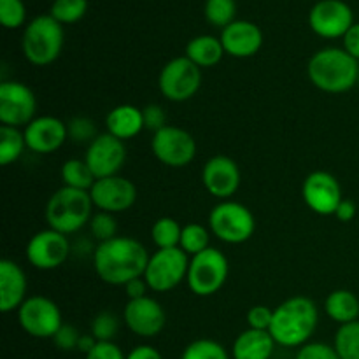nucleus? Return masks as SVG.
Listing matches in <instances>:
<instances>
[{
  "label": "nucleus",
  "instance_id": "f03ea898",
  "mask_svg": "<svg viewBox=\"0 0 359 359\" xmlns=\"http://www.w3.org/2000/svg\"><path fill=\"white\" fill-rule=\"evenodd\" d=\"M318 305L307 297H293L273 309V319L269 332L277 346L293 349L309 344L318 328Z\"/></svg>",
  "mask_w": 359,
  "mask_h": 359
},
{
  "label": "nucleus",
  "instance_id": "37998d69",
  "mask_svg": "<svg viewBox=\"0 0 359 359\" xmlns=\"http://www.w3.org/2000/svg\"><path fill=\"white\" fill-rule=\"evenodd\" d=\"M86 359H126L121 347L114 342H98Z\"/></svg>",
  "mask_w": 359,
  "mask_h": 359
},
{
  "label": "nucleus",
  "instance_id": "f8f14e48",
  "mask_svg": "<svg viewBox=\"0 0 359 359\" xmlns=\"http://www.w3.org/2000/svg\"><path fill=\"white\" fill-rule=\"evenodd\" d=\"M37 98L27 84L6 81L0 84V123L13 128L27 126L35 119Z\"/></svg>",
  "mask_w": 359,
  "mask_h": 359
},
{
  "label": "nucleus",
  "instance_id": "c9c22d12",
  "mask_svg": "<svg viewBox=\"0 0 359 359\" xmlns=\"http://www.w3.org/2000/svg\"><path fill=\"white\" fill-rule=\"evenodd\" d=\"M90 233L98 244L118 237V223H116L114 214L102 212V210L93 214L90 219Z\"/></svg>",
  "mask_w": 359,
  "mask_h": 359
},
{
  "label": "nucleus",
  "instance_id": "ddd939ff",
  "mask_svg": "<svg viewBox=\"0 0 359 359\" xmlns=\"http://www.w3.org/2000/svg\"><path fill=\"white\" fill-rule=\"evenodd\" d=\"M304 202L312 212L319 216H335L342 202V188L335 175L330 172H312L307 175L302 186Z\"/></svg>",
  "mask_w": 359,
  "mask_h": 359
},
{
  "label": "nucleus",
  "instance_id": "4be33fe9",
  "mask_svg": "<svg viewBox=\"0 0 359 359\" xmlns=\"http://www.w3.org/2000/svg\"><path fill=\"white\" fill-rule=\"evenodd\" d=\"M27 276L18 263L0 262V311L4 314L18 311L27 300Z\"/></svg>",
  "mask_w": 359,
  "mask_h": 359
},
{
  "label": "nucleus",
  "instance_id": "5701e85b",
  "mask_svg": "<svg viewBox=\"0 0 359 359\" xmlns=\"http://www.w3.org/2000/svg\"><path fill=\"white\" fill-rule=\"evenodd\" d=\"M276 340L270 332L248 328L235 339L231 346L233 359H270L276 351Z\"/></svg>",
  "mask_w": 359,
  "mask_h": 359
},
{
  "label": "nucleus",
  "instance_id": "09e8293b",
  "mask_svg": "<svg viewBox=\"0 0 359 359\" xmlns=\"http://www.w3.org/2000/svg\"><path fill=\"white\" fill-rule=\"evenodd\" d=\"M97 344H98V340L95 339L91 333H88V335H81L79 344H77V351H79V353H83L84 356H86V354H90L91 351L95 349V346H97Z\"/></svg>",
  "mask_w": 359,
  "mask_h": 359
},
{
  "label": "nucleus",
  "instance_id": "b1692460",
  "mask_svg": "<svg viewBox=\"0 0 359 359\" xmlns=\"http://www.w3.org/2000/svg\"><path fill=\"white\" fill-rule=\"evenodd\" d=\"M105 128H107V133L123 140V142L133 139L144 130L142 109L130 104L118 105L112 111H109L107 118H105Z\"/></svg>",
  "mask_w": 359,
  "mask_h": 359
},
{
  "label": "nucleus",
  "instance_id": "9d476101",
  "mask_svg": "<svg viewBox=\"0 0 359 359\" xmlns=\"http://www.w3.org/2000/svg\"><path fill=\"white\" fill-rule=\"evenodd\" d=\"M21 330L34 339H53L63 326L60 307L46 297H28L18 309Z\"/></svg>",
  "mask_w": 359,
  "mask_h": 359
},
{
  "label": "nucleus",
  "instance_id": "49530a36",
  "mask_svg": "<svg viewBox=\"0 0 359 359\" xmlns=\"http://www.w3.org/2000/svg\"><path fill=\"white\" fill-rule=\"evenodd\" d=\"M126 359H163V356L160 354V351L154 349L153 346H137L126 354Z\"/></svg>",
  "mask_w": 359,
  "mask_h": 359
},
{
  "label": "nucleus",
  "instance_id": "a18cd8bd",
  "mask_svg": "<svg viewBox=\"0 0 359 359\" xmlns=\"http://www.w3.org/2000/svg\"><path fill=\"white\" fill-rule=\"evenodd\" d=\"M147 290H149V286H147V283H146V279H144V277H139V279L130 280V283L125 286L126 297H128L130 300H139V298L147 297V294H146Z\"/></svg>",
  "mask_w": 359,
  "mask_h": 359
},
{
  "label": "nucleus",
  "instance_id": "473e14b6",
  "mask_svg": "<svg viewBox=\"0 0 359 359\" xmlns=\"http://www.w3.org/2000/svg\"><path fill=\"white\" fill-rule=\"evenodd\" d=\"M181 359H230V354L216 340L200 339L182 351Z\"/></svg>",
  "mask_w": 359,
  "mask_h": 359
},
{
  "label": "nucleus",
  "instance_id": "6e6552de",
  "mask_svg": "<svg viewBox=\"0 0 359 359\" xmlns=\"http://www.w3.org/2000/svg\"><path fill=\"white\" fill-rule=\"evenodd\" d=\"M189 269V258L181 248L158 249L149 256L144 279L154 293H167L177 287L186 279Z\"/></svg>",
  "mask_w": 359,
  "mask_h": 359
},
{
  "label": "nucleus",
  "instance_id": "6ab92c4d",
  "mask_svg": "<svg viewBox=\"0 0 359 359\" xmlns=\"http://www.w3.org/2000/svg\"><path fill=\"white\" fill-rule=\"evenodd\" d=\"M241 168L231 158L212 156L202 170V182L207 191L219 200H230L241 188Z\"/></svg>",
  "mask_w": 359,
  "mask_h": 359
},
{
  "label": "nucleus",
  "instance_id": "f3484780",
  "mask_svg": "<svg viewBox=\"0 0 359 359\" xmlns=\"http://www.w3.org/2000/svg\"><path fill=\"white\" fill-rule=\"evenodd\" d=\"M93 205L102 212L119 214L128 210L137 200V188L130 179L121 175L97 179L90 189Z\"/></svg>",
  "mask_w": 359,
  "mask_h": 359
},
{
  "label": "nucleus",
  "instance_id": "e433bc0d",
  "mask_svg": "<svg viewBox=\"0 0 359 359\" xmlns=\"http://www.w3.org/2000/svg\"><path fill=\"white\" fill-rule=\"evenodd\" d=\"M119 332V319L112 312H98L91 321V335L98 342H112Z\"/></svg>",
  "mask_w": 359,
  "mask_h": 359
},
{
  "label": "nucleus",
  "instance_id": "1a4fd4ad",
  "mask_svg": "<svg viewBox=\"0 0 359 359\" xmlns=\"http://www.w3.org/2000/svg\"><path fill=\"white\" fill-rule=\"evenodd\" d=\"M158 86L167 100L186 102L202 86V70L188 56H179L161 69Z\"/></svg>",
  "mask_w": 359,
  "mask_h": 359
},
{
  "label": "nucleus",
  "instance_id": "f704fd0d",
  "mask_svg": "<svg viewBox=\"0 0 359 359\" xmlns=\"http://www.w3.org/2000/svg\"><path fill=\"white\" fill-rule=\"evenodd\" d=\"M67 132L69 139L76 144H88L90 146L100 133H98L97 125L88 116H76L67 123Z\"/></svg>",
  "mask_w": 359,
  "mask_h": 359
},
{
  "label": "nucleus",
  "instance_id": "a878e982",
  "mask_svg": "<svg viewBox=\"0 0 359 359\" xmlns=\"http://www.w3.org/2000/svg\"><path fill=\"white\" fill-rule=\"evenodd\" d=\"M223 55L224 48L221 44V39L212 37V35H198L186 46V56L200 69L217 65Z\"/></svg>",
  "mask_w": 359,
  "mask_h": 359
},
{
  "label": "nucleus",
  "instance_id": "7c9ffc66",
  "mask_svg": "<svg viewBox=\"0 0 359 359\" xmlns=\"http://www.w3.org/2000/svg\"><path fill=\"white\" fill-rule=\"evenodd\" d=\"M179 248L186 252L188 256H196L200 252L207 251L210 248V233L205 226L196 223H189L182 226L181 233V244Z\"/></svg>",
  "mask_w": 359,
  "mask_h": 359
},
{
  "label": "nucleus",
  "instance_id": "aec40b11",
  "mask_svg": "<svg viewBox=\"0 0 359 359\" xmlns=\"http://www.w3.org/2000/svg\"><path fill=\"white\" fill-rule=\"evenodd\" d=\"M25 142L30 151L37 154H51L58 151L69 139L67 123L55 116H41L28 123L23 130Z\"/></svg>",
  "mask_w": 359,
  "mask_h": 359
},
{
  "label": "nucleus",
  "instance_id": "2eb2a0df",
  "mask_svg": "<svg viewBox=\"0 0 359 359\" xmlns=\"http://www.w3.org/2000/svg\"><path fill=\"white\" fill-rule=\"evenodd\" d=\"M309 25L319 37H344L354 25L353 9L344 0H321L309 13Z\"/></svg>",
  "mask_w": 359,
  "mask_h": 359
},
{
  "label": "nucleus",
  "instance_id": "72a5a7b5",
  "mask_svg": "<svg viewBox=\"0 0 359 359\" xmlns=\"http://www.w3.org/2000/svg\"><path fill=\"white\" fill-rule=\"evenodd\" d=\"M88 0H55L51 6V16L58 23H77L86 14Z\"/></svg>",
  "mask_w": 359,
  "mask_h": 359
},
{
  "label": "nucleus",
  "instance_id": "20e7f679",
  "mask_svg": "<svg viewBox=\"0 0 359 359\" xmlns=\"http://www.w3.org/2000/svg\"><path fill=\"white\" fill-rule=\"evenodd\" d=\"M90 191L74 188H60L51 195L46 205V221L51 230L63 235H72L90 224L93 210Z\"/></svg>",
  "mask_w": 359,
  "mask_h": 359
},
{
  "label": "nucleus",
  "instance_id": "bb28decb",
  "mask_svg": "<svg viewBox=\"0 0 359 359\" xmlns=\"http://www.w3.org/2000/svg\"><path fill=\"white\" fill-rule=\"evenodd\" d=\"M62 181L67 188L90 191L97 177L84 160H67L62 167Z\"/></svg>",
  "mask_w": 359,
  "mask_h": 359
},
{
  "label": "nucleus",
  "instance_id": "0eeeda50",
  "mask_svg": "<svg viewBox=\"0 0 359 359\" xmlns=\"http://www.w3.org/2000/svg\"><path fill=\"white\" fill-rule=\"evenodd\" d=\"M228 270L226 256L219 249L209 248L189 259L186 283L196 297H212L226 283Z\"/></svg>",
  "mask_w": 359,
  "mask_h": 359
},
{
  "label": "nucleus",
  "instance_id": "4468645a",
  "mask_svg": "<svg viewBox=\"0 0 359 359\" xmlns=\"http://www.w3.org/2000/svg\"><path fill=\"white\" fill-rule=\"evenodd\" d=\"M70 255V242L60 231H37L27 244V259L37 270H55L67 262Z\"/></svg>",
  "mask_w": 359,
  "mask_h": 359
},
{
  "label": "nucleus",
  "instance_id": "39448f33",
  "mask_svg": "<svg viewBox=\"0 0 359 359\" xmlns=\"http://www.w3.org/2000/svg\"><path fill=\"white\" fill-rule=\"evenodd\" d=\"M63 27L51 14L34 18L21 39L23 55L32 65L44 67L55 62L63 48Z\"/></svg>",
  "mask_w": 359,
  "mask_h": 359
},
{
  "label": "nucleus",
  "instance_id": "cd10ccee",
  "mask_svg": "<svg viewBox=\"0 0 359 359\" xmlns=\"http://www.w3.org/2000/svg\"><path fill=\"white\" fill-rule=\"evenodd\" d=\"M25 147H27V142H25L23 132L13 126H0V165L2 167L20 160Z\"/></svg>",
  "mask_w": 359,
  "mask_h": 359
},
{
  "label": "nucleus",
  "instance_id": "c03bdc74",
  "mask_svg": "<svg viewBox=\"0 0 359 359\" xmlns=\"http://www.w3.org/2000/svg\"><path fill=\"white\" fill-rule=\"evenodd\" d=\"M344 49L359 62V23H354L344 35Z\"/></svg>",
  "mask_w": 359,
  "mask_h": 359
},
{
  "label": "nucleus",
  "instance_id": "a211bd4d",
  "mask_svg": "<svg viewBox=\"0 0 359 359\" xmlns=\"http://www.w3.org/2000/svg\"><path fill=\"white\" fill-rule=\"evenodd\" d=\"M123 321L126 323V328L137 337L154 339L163 332L167 325V314L160 302L151 297H144L139 300H130L126 304Z\"/></svg>",
  "mask_w": 359,
  "mask_h": 359
},
{
  "label": "nucleus",
  "instance_id": "8fccbe9b",
  "mask_svg": "<svg viewBox=\"0 0 359 359\" xmlns=\"http://www.w3.org/2000/svg\"><path fill=\"white\" fill-rule=\"evenodd\" d=\"M358 86H359V79H358Z\"/></svg>",
  "mask_w": 359,
  "mask_h": 359
},
{
  "label": "nucleus",
  "instance_id": "2f4dec72",
  "mask_svg": "<svg viewBox=\"0 0 359 359\" xmlns=\"http://www.w3.org/2000/svg\"><path fill=\"white\" fill-rule=\"evenodd\" d=\"M235 14H237L235 0H207L205 2V20L214 27L226 28L235 21Z\"/></svg>",
  "mask_w": 359,
  "mask_h": 359
},
{
  "label": "nucleus",
  "instance_id": "423d86ee",
  "mask_svg": "<svg viewBox=\"0 0 359 359\" xmlns=\"http://www.w3.org/2000/svg\"><path fill=\"white\" fill-rule=\"evenodd\" d=\"M210 233L224 244H244L255 235L256 221L251 210L233 200H223L209 214Z\"/></svg>",
  "mask_w": 359,
  "mask_h": 359
},
{
  "label": "nucleus",
  "instance_id": "c756f323",
  "mask_svg": "<svg viewBox=\"0 0 359 359\" xmlns=\"http://www.w3.org/2000/svg\"><path fill=\"white\" fill-rule=\"evenodd\" d=\"M182 226L174 217H160L151 228V238L158 249L179 248Z\"/></svg>",
  "mask_w": 359,
  "mask_h": 359
},
{
  "label": "nucleus",
  "instance_id": "393cba45",
  "mask_svg": "<svg viewBox=\"0 0 359 359\" xmlns=\"http://www.w3.org/2000/svg\"><path fill=\"white\" fill-rule=\"evenodd\" d=\"M325 312L332 321L340 326L359 319V300L349 290H335L325 302Z\"/></svg>",
  "mask_w": 359,
  "mask_h": 359
},
{
  "label": "nucleus",
  "instance_id": "79ce46f5",
  "mask_svg": "<svg viewBox=\"0 0 359 359\" xmlns=\"http://www.w3.org/2000/svg\"><path fill=\"white\" fill-rule=\"evenodd\" d=\"M273 311H270L265 305H255L249 309L248 312V325L252 330H262V332H269L270 325H272Z\"/></svg>",
  "mask_w": 359,
  "mask_h": 359
},
{
  "label": "nucleus",
  "instance_id": "4c0bfd02",
  "mask_svg": "<svg viewBox=\"0 0 359 359\" xmlns=\"http://www.w3.org/2000/svg\"><path fill=\"white\" fill-rule=\"evenodd\" d=\"M27 20V9L21 0H0V23L6 28H20Z\"/></svg>",
  "mask_w": 359,
  "mask_h": 359
},
{
  "label": "nucleus",
  "instance_id": "f257e3e1",
  "mask_svg": "<svg viewBox=\"0 0 359 359\" xmlns=\"http://www.w3.org/2000/svg\"><path fill=\"white\" fill-rule=\"evenodd\" d=\"M149 255L137 238L114 237L93 251V266L98 279L111 286L125 287L130 280L144 277Z\"/></svg>",
  "mask_w": 359,
  "mask_h": 359
},
{
  "label": "nucleus",
  "instance_id": "412c9836",
  "mask_svg": "<svg viewBox=\"0 0 359 359\" xmlns=\"http://www.w3.org/2000/svg\"><path fill=\"white\" fill-rule=\"evenodd\" d=\"M221 44L224 53L233 58H249L259 51L263 44V34L258 25L245 20H235L233 23L223 28Z\"/></svg>",
  "mask_w": 359,
  "mask_h": 359
},
{
  "label": "nucleus",
  "instance_id": "ea45409f",
  "mask_svg": "<svg viewBox=\"0 0 359 359\" xmlns=\"http://www.w3.org/2000/svg\"><path fill=\"white\" fill-rule=\"evenodd\" d=\"M144 116V128L149 132L156 133L163 130L167 125V114H165L163 107L158 104H149L142 109Z\"/></svg>",
  "mask_w": 359,
  "mask_h": 359
},
{
  "label": "nucleus",
  "instance_id": "7ed1b4c3",
  "mask_svg": "<svg viewBox=\"0 0 359 359\" xmlns=\"http://www.w3.org/2000/svg\"><path fill=\"white\" fill-rule=\"evenodd\" d=\"M311 83L326 93H346L358 84L359 62L346 49L325 48L307 65Z\"/></svg>",
  "mask_w": 359,
  "mask_h": 359
},
{
  "label": "nucleus",
  "instance_id": "a19ab883",
  "mask_svg": "<svg viewBox=\"0 0 359 359\" xmlns=\"http://www.w3.org/2000/svg\"><path fill=\"white\" fill-rule=\"evenodd\" d=\"M81 335L83 333H79V330L76 326L63 325L51 340L60 351H65L67 353V351H77V344H79Z\"/></svg>",
  "mask_w": 359,
  "mask_h": 359
},
{
  "label": "nucleus",
  "instance_id": "dca6fc26",
  "mask_svg": "<svg viewBox=\"0 0 359 359\" xmlns=\"http://www.w3.org/2000/svg\"><path fill=\"white\" fill-rule=\"evenodd\" d=\"M84 161L97 179L118 175L126 161V146L111 133H100L88 146Z\"/></svg>",
  "mask_w": 359,
  "mask_h": 359
},
{
  "label": "nucleus",
  "instance_id": "c85d7f7f",
  "mask_svg": "<svg viewBox=\"0 0 359 359\" xmlns=\"http://www.w3.org/2000/svg\"><path fill=\"white\" fill-rule=\"evenodd\" d=\"M333 347L340 359H359V319L337 330Z\"/></svg>",
  "mask_w": 359,
  "mask_h": 359
},
{
  "label": "nucleus",
  "instance_id": "de8ad7c7",
  "mask_svg": "<svg viewBox=\"0 0 359 359\" xmlns=\"http://www.w3.org/2000/svg\"><path fill=\"white\" fill-rule=\"evenodd\" d=\"M335 217L340 221V223H349L356 217V203L353 200H342L337 209Z\"/></svg>",
  "mask_w": 359,
  "mask_h": 359
},
{
  "label": "nucleus",
  "instance_id": "9b49d317",
  "mask_svg": "<svg viewBox=\"0 0 359 359\" xmlns=\"http://www.w3.org/2000/svg\"><path fill=\"white\" fill-rule=\"evenodd\" d=\"M151 149L158 161L172 168L186 167L196 156V142L191 133L172 125L153 133Z\"/></svg>",
  "mask_w": 359,
  "mask_h": 359
},
{
  "label": "nucleus",
  "instance_id": "58836bf2",
  "mask_svg": "<svg viewBox=\"0 0 359 359\" xmlns=\"http://www.w3.org/2000/svg\"><path fill=\"white\" fill-rule=\"evenodd\" d=\"M294 359H340L335 347L323 342H309L298 349Z\"/></svg>",
  "mask_w": 359,
  "mask_h": 359
}]
</instances>
